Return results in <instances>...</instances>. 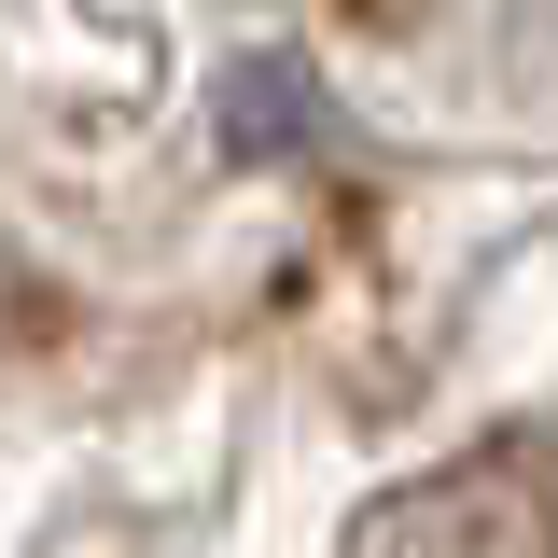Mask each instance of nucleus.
I'll list each match as a JSON object with an SVG mask.
<instances>
[{"instance_id":"obj_1","label":"nucleus","mask_w":558,"mask_h":558,"mask_svg":"<svg viewBox=\"0 0 558 558\" xmlns=\"http://www.w3.org/2000/svg\"><path fill=\"white\" fill-rule=\"evenodd\" d=\"M209 126H223V154H293V140H307V70L293 57H238Z\"/></svg>"},{"instance_id":"obj_2","label":"nucleus","mask_w":558,"mask_h":558,"mask_svg":"<svg viewBox=\"0 0 558 558\" xmlns=\"http://www.w3.org/2000/svg\"><path fill=\"white\" fill-rule=\"evenodd\" d=\"M336 14H363V28H418L433 0H336Z\"/></svg>"}]
</instances>
